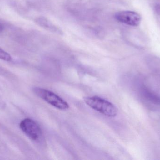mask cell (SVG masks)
Wrapping results in <instances>:
<instances>
[{
    "label": "cell",
    "mask_w": 160,
    "mask_h": 160,
    "mask_svg": "<svg viewBox=\"0 0 160 160\" xmlns=\"http://www.w3.org/2000/svg\"><path fill=\"white\" fill-rule=\"evenodd\" d=\"M87 105L95 111L108 117H115L117 115L116 107L110 101L98 96L88 97L84 98Z\"/></svg>",
    "instance_id": "obj_1"
},
{
    "label": "cell",
    "mask_w": 160,
    "mask_h": 160,
    "mask_svg": "<svg viewBox=\"0 0 160 160\" xmlns=\"http://www.w3.org/2000/svg\"><path fill=\"white\" fill-rule=\"evenodd\" d=\"M33 91L37 96L53 107L62 111L69 109L68 103L53 92L40 87H34Z\"/></svg>",
    "instance_id": "obj_2"
},
{
    "label": "cell",
    "mask_w": 160,
    "mask_h": 160,
    "mask_svg": "<svg viewBox=\"0 0 160 160\" xmlns=\"http://www.w3.org/2000/svg\"><path fill=\"white\" fill-rule=\"evenodd\" d=\"M19 126L22 132L32 141H38L42 136V130L39 125L31 118L22 120Z\"/></svg>",
    "instance_id": "obj_3"
},
{
    "label": "cell",
    "mask_w": 160,
    "mask_h": 160,
    "mask_svg": "<svg viewBox=\"0 0 160 160\" xmlns=\"http://www.w3.org/2000/svg\"><path fill=\"white\" fill-rule=\"evenodd\" d=\"M114 17L118 21L133 27L139 26L142 20L140 14L130 10L118 11L115 13Z\"/></svg>",
    "instance_id": "obj_4"
},
{
    "label": "cell",
    "mask_w": 160,
    "mask_h": 160,
    "mask_svg": "<svg viewBox=\"0 0 160 160\" xmlns=\"http://www.w3.org/2000/svg\"><path fill=\"white\" fill-rule=\"evenodd\" d=\"M141 93L142 95L146 100L155 105L160 106V96L154 93L152 90L146 86L142 87Z\"/></svg>",
    "instance_id": "obj_5"
},
{
    "label": "cell",
    "mask_w": 160,
    "mask_h": 160,
    "mask_svg": "<svg viewBox=\"0 0 160 160\" xmlns=\"http://www.w3.org/2000/svg\"><path fill=\"white\" fill-rule=\"evenodd\" d=\"M0 59L4 61L9 62L12 60L11 56L9 54L0 48Z\"/></svg>",
    "instance_id": "obj_6"
},
{
    "label": "cell",
    "mask_w": 160,
    "mask_h": 160,
    "mask_svg": "<svg viewBox=\"0 0 160 160\" xmlns=\"http://www.w3.org/2000/svg\"><path fill=\"white\" fill-rule=\"evenodd\" d=\"M4 28V25L0 23V33H1V32L3 31Z\"/></svg>",
    "instance_id": "obj_7"
}]
</instances>
